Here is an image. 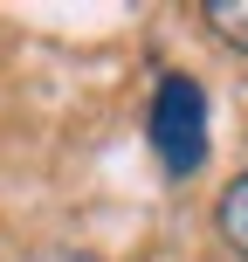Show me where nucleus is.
I'll use <instances>...</instances> for the list:
<instances>
[{"mask_svg": "<svg viewBox=\"0 0 248 262\" xmlns=\"http://www.w3.org/2000/svg\"><path fill=\"white\" fill-rule=\"evenodd\" d=\"M152 152L179 180L207 166V90L193 76H159V90H152Z\"/></svg>", "mask_w": 248, "mask_h": 262, "instance_id": "f257e3e1", "label": "nucleus"}, {"mask_svg": "<svg viewBox=\"0 0 248 262\" xmlns=\"http://www.w3.org/2000/svg\"><path fill=\"white\" fill-rule=\"evenodd\" d=\"M214 228H221V242L248 262V172H241V180H228L221 207H214Z\"/></svg>", "mask_w": 248, "mask_h": 262, "instance_id": "f03ea898", "label": "nucleus"}, {"mask_svg": "<svg viewBox=\"0 0 248 262\" xmlns=\"http://www.w3.org/2000/svg\"><path fill=\"white\" fill-rule=\"evenodd\" d=\"M207 28L228 41V49H248V0H207Z\"/></svg>", "mask_w": 248, "mask_h": 262, "instance_id": "7ed1b4c3", "label": "nucleus"}, {"mask_svg": "<svg viewBox=\"0 0 248 262\" xmlns=\"http://www.w3.org/2000/svg\"><path fill=\"white\" fill-rule=\"evenodd\" d=\"M41 262H97V255H83V249H55V255H41Z\"/></svg>", "mask_w": 248, "mask_h": 262, "instance_id": "20e7f679", "label": "nucleus"}]
</instances>
